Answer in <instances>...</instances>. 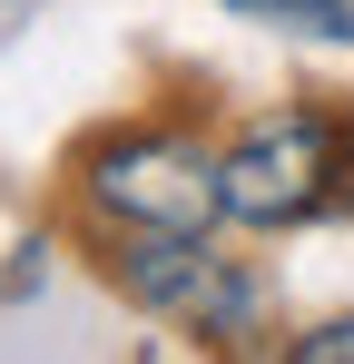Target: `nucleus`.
Listing matches in <instances>:
<instances>
[{
    "instance_id": "obj_1",
    "label": "nucleus",
    "mask_w": 354,
    "mask_h": 364,
    "mask_svg": "<svg viewBox=\"0 0 354 364\" xmlns=\"http://www.w3.org/2000/svg\"><path fill=\"white\" fill-rule=\"evenodd\" d=\"M345 178H354L345 128L325 119V109H295V119L246 128L227 158H217V207H227V227H266V237H276V227L325 217Z\"/></svg>"
},
{
    "instance_id": "obj_2",
    "label": "nucleus",
    "mask_w": 354,
    "mask_h": 364,
    "mask_svg": "<svg viewBox=\"0 0 354 364\" xmlns=\"http://www.w3.org/2000/svg\"><path fill=\"white\" fill-rule=\"evenodd\" d=\"M217 227H118V296L148 305V315H177V325H197L207 345H227V335H246L256 315H266V286L236 266V256H217Z\"/></svg>"
},
{
    "instance_id": "obj_3",
    "label": "nucleus",
    "mask_w": 354,
    "mask_h": 364,
    "mask_svg": "<svg viewBox=\"0 0 354 364\" xmlns=\"http://www.w3.org/2000/svg\"><path fill=\"white\" fill-rule=\"evenodd\" d=\"M79 187L109 227H217V158L168 128H118L79 158Z\"/></svg>"
},
{
    "instance_id": "obj_4",
    "label": "nucleus",
    "mask_w": 354,
    "mask_h": 364,
    "mask_svg": "<svg viewBox=\"0 0 354 364\" xmlns=\"http://www.w3.org/2000/svg\"><path fill=\"white\" fill-rule=\"evenodd\" d=\"M227 10L256 20V30L315 40V50H354V0H227Z\"/></svg>"
},
{
    "instance_id": "obj_5",
    "label": "nucleus",
    "mask_w": 354,
    "mask_h": 364,
    "mask_svg": "<svg viewBox=\"0 0 354 364\" xmlns=\"http://www.w3.org/2000/svg\"><path fill=\"white\" fill-rule=\"evenodd\" d=\"M286 355H295V364H354V315H335V325H315V335H295Z\"/></svg>"
}]
</instances>
